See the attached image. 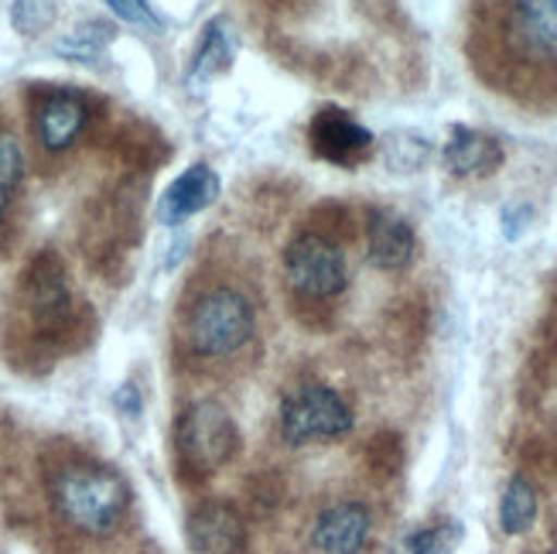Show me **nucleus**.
I'll use <instances>...</instances> for the list:
<instances>
[{"mask_svg": "<svg viewBox=\"0 0 557 554\" xmlns=\"http://www.w3.org/2000/svg\"><path fill=\"white\" fill-rule=\"evenodd\" d=\"M48 500L55 517L86 538H107L116 531L131 507V487L124 476L100 463H62L48 476Z\"/></svg>", "mask_w": 557, "mask_h": 554, "instance_id": "obj_1", "label": "nucleus"}, {"mask_svg": "<svg viewBox=\"0 0 557 554\" xmlns=\"http://www.w3.org/2000/svg\"><path fill=\"white\" fill-rule=\"evenodd\" d=\"M253 305L233 287H209L188 308L185 335L196 356L223 359L253 340Z\"/></svg>", "mask_w": 557, "mask_h": 554, "instance_id": "obj_2", "label": "nucleus"}, {"mask_svg": "<svg viewBox=\"0 0 557 554\" xmlns=\"http://www.w3.org/2000/svg\"><path fill=\"white\" fill-rule=\"evenodd\" d=\"M178 459L185 469L209 476L220 466H226L239 452V428L230 418V411L215 401H196L185 407L178 418Z\"/></svg>", "mask_w": 557, "mask_h": 554, "instance_id": "obj_3", "label": "nucleus"}, {"mask_svg": "<svg viewBox=\"0 0 557 554\" xmlns=\"http://www.w3.org/2000/svg\"><path fill=\"white\" fill-rule=\"evenodd\" d=\"M352 431V407L325 383H305L281 404V439L287 445L329 442Z\"/></svg>", "mask_w": 557, "mask_h": 554, "instance_id": "obj_4", "label": "nucleus"}, {"mask_svg": "<svg viewBox=\"0 0 557 554\" xmlns=\"http://www.w3.org/2000/svg\"><path fill=\"white\" fill-rule=\"evenodd\" d=\"M287 284L308 301L335 298L346 287V257L325 233H301L284 250Z\"/></svg>", "mask_w": 557, "mask_h": 554, "instance_id": "obj_5", "label": "nucleus"}, {"mask_svg": "<svg viewBox=\"0 0 557 554\" xmlns=\"http://www.w3.org/2000/svg\"><path fill=\"white\" fill-rule=\"evenodd\" d=\"M373 534V514L367 503L346 500L332 503L311 524V547L322 554H362V547L370 544Z\"/></svg>", "mask_w": 557, "mask_h": 554, "instance_id": "obj_6", "label": "nucleus"}, {"mask_svg": "<svg viewBox=\"0 0 557 554\" xmlns=\"http://www.w3.org/2000/svg\"><path fill=\"white\" fill-rule=\"evenodd\" d=\"M89 124V103L76 89H48L35 107V134L45 151H65Z\"/></svg>", "mask_w": 557, "mask_h": 554, "instance_id": "obj_7", "label": "nucleus"}, {"mask_svg": "<svg viewBox=\"0 0 557 554\" xmlns=\"http://www.w3.org/2000/svg\"><path fill=\"white\" fill-rule=\"evenodd\" d=\"M185 538L196 554H247V527L230 503H199L185 520Z\"/></svg>", "mask_w": 557, "mask_h": 554, "instance_id": "obj_8", "label": "nucleus"}, {"mask_svg": "<svg viewBox=\"0 0 557 554\" xmlns=\"http://www.w3.org/2000/svg\"><path fill=\"white\" fill-rule=\"evenodd\" d=\"M220 196V175L212 172L209 164H188L185 172L161 192L158 199V223L164 226H178L191 216H199L202 209H209Z\"/></svg>", "mask_w": 557, "mask_h": 554, "instance_id": "obj_9", "label": "nucleus"}, {"mask_svg": "<svg viewBox=\"0 0 557 554\" xmlns=\"http://www.w3.org/2000/svg\"><path fill=\"white\" fill-rule=\"evenodd\" d=\"M418 250V236L394 209H373L367 226V257L380 271H404Z\"/></svg>", "mask_w": 557, "mask_h": 554, "instance_id": "obj_10", "label": "nucleus"}, {"mask_svg": "<svg viewBox=\"0 0 557 554\" xmlns=\"http://www.w3.org/2000/svg\"><path fill=\"white\" fill-rule=\"evenodd\" d=\"M311 140L314 151L329 161H352L356 155H362L373 144V134L356 124L352 116H346L343 110H322L311 120Z\"/></svg>", "mask_w": 557, "mask_h": 554, "instance_id": "obj_11", "label": "nucleus"}, {"mask_svg": "<svg viewBox=\"0 0 557 554\" xmlns=\"http://www.w3.org/2000/svg\"><path fill=\"white\" fill-rule=\"evenodd\" d=\"M445 164L451 175H462V178H472V175H486L493 168L503 161V151L499 144L490 137V134H479V131H469V127H455L445 140Z\"/></svg>", "mask_w": 557, "mask_h": 554, "instance_id": "obj_12", "label": "nucleus"}, {"mask_svg": "<svg viewBox=\"0 0 557 554\" xmlns=\"http://www.w3.org/2000/svg\"><path fill=\"white\" fill-rule=\"evenodd\" d=\"M230 62H233V45H230V35H226V24L223 21H209L206 35L199 41V52L188 65V86L202 89L212 76H220L223 69H230Z\"/></svg>", "mask_w": 557, "mask_h": 554, "instance_id": "obj_13", "label": "nucleus"}, {"mask_svg": "<svg viewBox=\"0 0 557 554\" xmlns=\"http://www.w3.org/2000/svg\"><path fill=\"white\" fill-rule=\"evenodd\" d=\"M537 510H541V503H537V490L530 487V479L527 476H513L510 483H506L503 490V500H499V527H503V534H527L530 527H534L537 520Z\"/></svg>", "mask_w": 557, "mask_h": 554, "instance_id": "obj_14", "label": "nucleus"}, {"mask_svg": "<svg viewBox=\"0 0 557 554\" xmlns=\"http://www.w3.org/2000/svg\"><path fill=\"white\" fill-rule=\"evenodd\" d=\"M113 35H116L113 24H107V21H86V24H79L76 32H69L65 38L55 41V56L69 59V62H96L110 48Z\"/></svg>", "mask_w": 557, "mask_h": 554, "instance_id": "obj_15", "label": "nucleus"}, {"mask_svg": "<svg viewBox=\"0 0 557 554\" xmlns=\"http://www.w3.org/2000/svg\"><path fill=\"white\" fill-rule=\"evenodd\" d=\"M462 524L458 520H438L421 531H410L407 538L397 541L394 554H455V547L462 544Z\"/></svg>", "mask_w": 557, "mask_h": 554, "instance_id": "obj_16", "label": "nucleus"}, {"mask_svg": "<svg viewBox=\"0 0 557 554\" xmlns=\"http://www.w3.org/2000/svg\"><path fill=\"white\" fill-rule=\"evenodd\" d=\"M517 21L530 45L557 48V0H517Z\"/></svg>", "mask_w": 557, "mask_h": 554, "instance_id": "obj_17", "label": "nucleus"}, {"mask_svg": "<svg viewBox=\"0 0 557 554\" xmlns=\"http://www.w3.org/2000/svg\"><path fill=\"white\" fill-rule=\"evenodd\" d=\"M55 14H59L55 0H14L11 4V24L24 38H35L45 28H52Z\"/></svg>", "mask_w": 557, "mask_h": 554, "instance_id": "obj_18", "label": "nucleus"}, {"mask_svg": "<svg viewBox=\"0 0 557 554\" xmlns=\"http://www.w3.org/2000/svg\"><path fill=\"white\" fill-rule=\"evenodd\" d=\"M24 178V151H21V140L0 127V192L11 196V192L21 185Z\"/></svg>", "mask_w": 557, "mask_h": 554, "instance_id": "obj_19", "label": "nucleus"}, {"mask_svg": "<svg viewBox=\"0 0 557 554\" xmlns=\"http://www.w3.org/2000/svg\"><path fill=\"white\" fill-rule=\"evenodd\" d=\"M103 4L124 24H131V28L161 32V17L154 14V8L148 4V0H103Z\"/></svg>", "mask_w": 557, "mask_h": 554, "instance_id": "obj_20", "label": "nucleus"}, {"mask_svg": "<svg viewBox=\"0 0 557 554\" xmlns=\"http://www.w3.org/2000/svg\"><path fill=\"white\" fill-rule=\"evenodd\" d=\"M530 220H534V209H530L527 202H513L503 209V233L506 239H520L530 226Z\"/></svg>", "mask_w": 557, "mask_h": 554, "instance_id": "obj_21", "label": "nucleus"}, {"mask_svg": "<svg viewBox=\"0 0 557 554\" xmlns=\"http://www.w3.org/2000/svg\"><path fill=\"white\" fill-rule=\"evenodd\" d=\"M113 404H116V411L120 415H127V418H137L140 415V407H144V401H140V391L134 387V383H124L116 394H113Z\"/></svg>", "mask_w": 557, "mask_h": 554, "instance_id": "obj_22", "label": "nucleus"}, {"mask_svg": "<svg viewBox=\"0 0 557 554\" xmlns=\"http://www.w3.org/2000/svg\"><path fill=\"white\" fill-rule=\"evenodd\" d=\"M8 206H11V196H4V192H0V220H4Z\"/></svg>", "mask_w": 557, "mask_h": 554, "instance_id": "obj_23", "label": "nucleus"}, {"mask_svg": "<svg viewBox=\"0 0 557 554\" xmlns=\"http://www.w3.org/2000/svg\"><path fill=\"white\" fill-rule=\"evenodd\" d=\"M554 59H557V48H554Z\"/></svg>", "mask_w": 557, "mask_h": 554, "instance_id": "obj_24", "label": "nucleus"}]
</instances>
